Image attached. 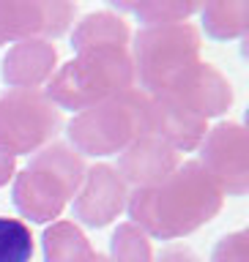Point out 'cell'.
<instances>
[{"instance_id":"603a6c76","label":"cell","mask_w":249,"mask_h":262,"mask_svg":"<svg viewBox=\"0 0 249 262\" xmlns=\"http://www.w3.org/2000/svg\"><path fill=\"white\" fill-rule=\"evenodd\" d=\"M102 262H110V259H107V257H102Z\"/></svg>"},{"instance_id":"8fae6325","label":"cell","mask_w":249,"mask_h":262,"mask_svg":"<svg viewBox=\"0 0 249 262\" xmlns=\"http://www.w3.org/2000/svg\"><path fill=\"white\" fill-rule=\"evenodd\" d=\"M181 164V153L170 147L164 139L154 134H143L131 142L126 150H121L118 159V175L131 183L135 188H151L162 183L167 175L176 172Z\"/></svg>"},{"instance_id":"e0dca14e","label":"cell","mask_w":249,"mask_h":262,"mask_svg":"<svg viewBox=\"0 0 249 262\" xmlns=\"http://www.w3.org/2000/svg\"><path fill=\"white\" fill-rule=\"evenodd\" d=\"M110 6L137 16L140 22H145V28L186 22L195 11H200V6L192 0H110Z\"/></svg>"},{"instance_id":"4fadbf2b","label":"cell","mask_w":249,"mask_h":262,"mask_svg":"<svg viewBox=\"0 0 249 262\" xmlns=\"http://www.w3.org/2000/svg\"><path fill=\"white\" fill-rule=\"evenodd\" d=\"M58 66V49L49 41L33 38L20 41L3 57V82L11 90H39V85L49 82Z\"/></svg>"},{"instance_id":"5b68a950","label":"cell","mask_w":249,"mask_h":262,"mask_svg":"<svg viewBox=\"0 0 249 262\" xmlns=\"http://www.w3.org/2000/svg\"><path fill=\"white\" fill-rule=\"evenodd\" d=\"M200 57V30L189 22L140 28L131 44L135 82L145 96L164 93Z\"/></svg>"},{"instance_id":"2e32d148","label":"cell","mask_w":249,"mask_h":262,"mask_svg":"<svg viewBox=\"0 0 249 262\" xmlns=\"http://www.w3.org/2000/svg\"><path fill=\"white\" fill-rule=\"evenodd\" d=\"M200 19L205 36L214 41L244 38L249 30V3L246 0H211L200 6Z\"/></svg>"},{"instance_id":"30bf717a","label":"cell","mask_w":249,"mask_h":262,"mask_svg":"<svg viewBox=\"0 0 249 262\" xmlns=\"http://www.w3.org/2000/svg\"><path fill=\"white\" fill-rule=\"evenodd\" d=\"M159 96L173 98L184 110L208 120V118H219V115H225L230 110V104H233V85H230L227 77L217 66L197 60Z\"/></svg>"},{"instance_id":"44dd1931","label":"cell","mask_w":249,"mask_h":262,"mask_svg":"<svg viewBox=\"0 0 249 262\" xmlns=\"http://www.w3.org/2000/svg\"><path fill=\"white\" fill-rule=\"evenodd\" d=\"M154 262H200L197 259V254L192 249H186V246H170V249H164L159 257H154Z\"/></svg>"},{"instance_id":"7402d4cb","label":"cell","mask_w":249,"mask_h":262,"mask_svg":"<svg viewBox=\"0 0 249 262\" xmlns=\"http://www.w3.org/2000/svg\"><path fill=\"white\" fill-rule=\"evenodd\" d=\"M14 167H16V159L6 150V147H0V188L14 178Z\"/></svg>"},{"instance_id":"3957f363","label":"cell","mask_w":249,"mask_h":262,"mask_svg":"<svg viewBox=\"0 0 249 262\" xmlns=\"http://www.w3.org/2000/svg\"><path fill=\"white\" fill-rule=\"evenodd\" d=\"M85 161L77 150L63 142H49L33 153L30 164L14 178V208L33 224H47L58 219L66 202L77 194L85 178Z\"/></svg>"},{"instance_id":"5bb4252c","label":"cell","mask_w":249,"mask_h":262,"mask_svg":"<svg viewBox=\"0 0 249 262\" xmlns=\"http://www.w3.org/2000/svg\"><path fill=\"white\" fill-rule=\"evenodd\" d=\"M41 249L44 262H102V254L74 221H52L41 235Z\"/></svg>"},{"instance_id":"8992f818","label":"cell","mask_w":249,"mask_h":262,"mask_svg":"<svg viewBox=\"0 0 249 262\" xmlns=\"http://www.w3.org/2000/svg\"><path fill=\"white\" fill-rule=\"evenodd\" d=\"M63 118L44 90H6L0 96V147L14 156L39 153L55 139Z\"/></svg>"},{"instance_id":"7a4b0ae2","label":"cell","mask_w":249,"mask_h":262,"mask_svg":"<svg viewBox=\"0 0 249 262\" xmlns=\"http://www.w3.org/2000/svg\"><path fill=\"white\" fill-rule=\"evenodd\" d=\"M135 88L131 47H93L63 63L47 82L44 96L58 110L82 112L88 106Z\"/></svg>"},{"instance_id":"277c9868","label":"cell","mask_w":249,"mask_h":262,"mask_svg":"<svg viewBox=\"0 0 249 262\" xmlns=\"http://www.w3.org/2000/svg\"><path fill=\"white\" fill-rule=\"evenodd\" d=\"M148 98L140 88L110 96L77 112L66 126L74 150L80 156H115L145 134Z\"/></svg>"},{"instance_id":"ac0fdd59","label":"cell","mask_w":249,"mask_h":262,"mask_svg":"<svg viewBox=\"0 0 249 262\" xmlns=\"http://www.w3.org/2000/svg\"><path fill=\"white\" fill-rule=\"evenodd\" d=\"M110 262H154L151 237L137 224H118V229L110 237Z\"/></svg>"},{"instance_id":"d6986e66","label":"cell","mask_w":249,"mask_h":262,"mask_svg":"<svg viewBox=\"0 0 249 262\" xmlns=\"http://www.w3.org/2000/svg\"><path fill=\"white\" fill-rule=\"evenodd\" d=\"M33 235L25 221L0 216V262H30Z\"/></svg>"},{"instance_id":"6da1fadb","label":"cell","mask_w":249,"mask_h":262,"mask_svg":"<svg viewBox=\"0 0 249 262\" xmlns=\"http://www.w3.org/2000/svg\"><path fill=\"white\" fill-rule=\"evenodd\" d=\"M225 194L197 161H181L176 172L151 188L129 194V216L148 237L178 241L217 219Z\"/></svg>"},{"instance_id":"ffe728a7","label":"cell","mask_w":249,"mask_h":262,"mask_svg":"<svg viewBox=\"0 0 249 262\" xmlns=\"http://www.w3.org/2000/svg\"><path fill=\"white\" fill-rule=\"evenodd\" d=\"M211 262H249V232L238 229V232L225 235L214 246Z\"/></svg>"},{"instance_id":"ba28073f","label":"cell","mask_w":249,"mask_h":262,"mask_svg":"<svg viewBox=\"0 0 249 262\" xmlns=\"http://www.w3.org/2000/svg\"><path fill=\"white\" fill-rule=\"evenodd\" d=\"M77 6L66 0H0V47L20 41H49L69 30Z\"/></svg>"},{"instance_id":"9a60e30c","label":"cell","mask_w":249,"mask_h":262,"mask_svg":"<svg viewBox=\"0 0 249 262\" xmlns=\"http://www.w3.org/2000/svg\"><path fill=\"white\" fill-rule=\"evenodd\" d=\"M71 47L74 52L93 47H131V33L123 16L110 11H96L82 16V22L71 33Z\"/></svg>"},{"instance_id":"52a82bcc","label":"cell","mask_w":249,"mask_h":262,"mask_svg":"<svg viewBox=\"0 0 249 262\" xmlns=\"http://www.w3.org/2000/svg\"><path fill=\"white\" fill-rule=\"evenodd\" d=\"M200 167L230 196L249 191V134L241 123H217L200 142Z\"/></svg>"},{"instance_id":"7c38bea8","label":"cell","mask_w":249,"mask_h":262,"mask_svg":"<svg viewBox=\"0 0 249 262\" xmlns=\"http://www.w3.org/2000/svg\"><path fill=\"white\" fill-rule=\"evenodd\" d=\"M205 131H208V120H203L200 115L184 110L173 98L164 96H151L145 110V134H154L164 139L170 147H176L178 153H189L195 147H200Z\"/></svg>"},{"instance_id":"9c48e42d","label":"cell","mask_w":249,"mask_h":262,"mask_svg":"<svg viewBox=\"0 0 249 262\" xmlns=\"http://www.w3.org/2000/svg\"><path fill=\"white\" fill-rule=\"evenodd\" d=\"M129 202V186L110 164H96L85 169V178L74 194L71 213L80 224L90 229H102L121 216Z\"/></svg>"}]
</instances>
